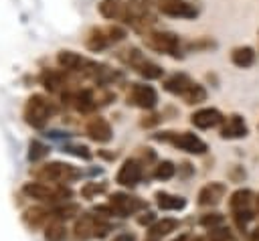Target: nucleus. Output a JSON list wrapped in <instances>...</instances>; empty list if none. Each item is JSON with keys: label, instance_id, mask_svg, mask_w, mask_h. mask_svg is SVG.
<instances>
[{"label": "nucleus", "instance_id": "1", "mask_svg": "<svg viewBox=\"0 0 259 241\" xmlns=\"http://www.w3.org/2000/svg\"><path fill=\"white\" fill-rule=\"evenodd\" d=\"M22 192L28 198H36L42 203H57V200H67L73 196L71 188H65V184H51V182H26L22 186Z\"/></svg>", "mask_w": 259, "mask_h": 241}, {"label": "nucleus", "instance_id": "2", "mask_svg": "<svg viewBox=\"0 0 259 241\" xmlns=\"http://www.w3.org/2000/svg\"><path fill=\"white\" fill-rule=\"evenodd\" d=\"M55 113V105L53 101H49L45 95H30L26 105H24V122L36 130L45 128L47 122L51 119V115Z\"/></svg>", "mask_w": 259, "mask_h": 241}, {"label": "nucleus", "instance_id": "3", "mask_svg": "<svg viewBox=\"0 0 259 241\" xmlns=\"http://www.w3.org/2000/svg\"><path fill=\"white\" fill-rule=\"evenodd\" d=\"M34 176L40 180V182H51V184H65V182H71V180H77L81 178V170L73 164H67V162H49L45 166H40Z\"/></svg>", "mask_w": 259, "mask_h": 241}, {"label": "nucleus", "instance_id": "4", "mask_svg": "<svg viewBox=\"0 0 259 241\" xmlns=\"http://www.w3.org/2000/svg\"><path fill=\"white\" fill-rule=\"evenodd\" d=\"M154 140H160V142H168L172 144L174 148L178 150H184L188 154H204L208 150L206 142H202L196 134L192 132H162V134H156Z\"/></svg>", "mask_w": 259, "mask_h": 241}, {"label": "nucleus", "instance_id": "5", "mask_svg": "<svg viewBox=\"0 0 259 241\" xmlns=\"http://www.w3.org/2000/svg\"><path fill=\"white\" fill-rule=\"evenodd\" d=\"M73 235L75 239H81V241H87V239H95V237H105L109 231H111V225L103 219H99L97 215H81L77 221H75V227H73Z\"/></svg>", "mask_w": 259, "mask_h": 241}, {"label": "nucleus", "instance_id": "6", "mask_svg": "<svg viewBox=\"0 0 259 241\" xmlns=\"http://www.w3.org/2000/svg\"><path fill=\"white\" fill-rule=\"evenodd\" d=\"M119 59L123 61V63H127L132 69H136V73L138 75H142L144 79H160L162 77V67L160 65H156V63H152V61H148L138 49H125V51H121V55H119Z\"/></svg>", "mask_w": 259, "mask_h": 241}, {"label": "nucleus", "instance_id": "7", "mask_svg": "<svg viewBox=\"0 0 259 241\" xmlns=\"http://www.w3.org/2000/svg\"><path fill=\"white\" fill-rule=\"evenodd\" d=\"M125 38V30L119 26H101V28H93L87 36V47L91 51H103L119 41Z\"/></svg>", "mask_w": 259, "mask_h": 241}, {"label": "nucleus", "instance_id": "8", "mask_svg": "<svg viewBox=\"0 0 259 241\" xmlns=\"http://www.w3.org/2000/svg\"><path fill=\"white\" fill-rule=\"evenodd\" d=\"M144 43H146V47H150L152 51L168 53V55L178 57L180 38H178L174 32H166V30H158V32H144Z\"/></svg>", "mask_w": 259, "mask_h": 241}, {"label": "nucleus", "instance_id": "9", "mask_svg": "<svg viewBox=\"0 0 259 241\" xmlns=\"http://www.w3.org/2000/svg\"><path fill=\"white\" fill-rule=\"evenodd\" d=\"M109 207L113 211V215L117 217H130V215H136L138 211L146 209V200H142L140 196H134L130 192H113L109 196Z\"/></svg>", "mask_w": 259, "mask_h": 241}, {"label": "nucleus", "instance_id": "10", "mask_svg": "<svg viewBox=\"0 0 259 241\" xmlns=\"http://www.w3.org/2000/svg\"><path fill=\"white\" fill-rule=\"evenodd\" d=\"M127 101L136 107H142V109H154L156 103H158V93L152 85L134 83L130 93H127Z\"/></svg>", "mask_w": 259, "mask_h": 241}, {"label": "nucleus", "instance_id": "11", "mask_svg": "<svg viewBox=\"0 0 259 241\" xmlns=\"http://www.w3.org/2000/svg\"><path fill=\"white\" fill-rule=\"evenodd\" d=\"M142 176H144V168H142V162H138L136 158H130L121 164V168L117 170V176H115V182L121 184V186H127V188H134L142 182Z\"/></svg>", "mask_w": 259, "mask_h": 241}, {"label": "nucleus", "instance_id": "12", "mask_svg": "<svg viewBox=\"0 0 259 241\" xmlns=\"http://www.w3.org/2000/svg\"><path fill=\"white\" fill-rule=\"evenodd\" d=\"M85 132L87 136L93 140V142H99V144H107L111 138H113V130L109 126V122L105 117H91L85 126Z\"/></svg>", "mask_w": 259, "mask_h": 241}, {"label": "nucleus", "instance_id": "13", "mask_svg": "<svg viewBox=\"0 0 259 241\" xmlns=\"http://www.w3.org/2000/svg\"><path fill=\"white\" fill-rule=\"evenodd\" d=\"M160 12L166 16H178V18H194L198 14L196 6L184 0H164L160 2Z\"/></svg>", "mask_w": 259, "mask_h": 241}, {"label": "nucleus", "instance_id": "14", "mask_svg": "<svg viewBox=\"0 0 259 241\" xmlns=\"http://www.w3.org/2000/svg\"><path fill=\"white\" fill-rule=\"evenodd\" d=\"M99 14L107 20H127L130 16V4L123 0H101L99 2Z\"/></svg>", "mask_w": 259, "mask_h": 241}, {"label": "nucleus", "instance_id": "15", "mask_svg": "<svg viewBox=\"0 0 259 241\" xmlns=\"http://www.w3.org/2000/svg\"><path fill=\"white\" fill-rule=\"evenodd\" d=\"M227 192L223 182H208L198 190V205L200 207H217Z\"/></svg>", "mask_w": 259, "mask_h": 241}, {"label": "nucleus", "instance_id": "16", "mask_svg": "<svg viewBox=\"0 0 259 241\" xmlns=\"http://www.w3.org/2000/svg\"><path fill=\"white\" fill-rule=\"evenodd\" d=\"M249 134V128L245 124V119L239 113H233L225 119L223 128H221V138L225 140H237V138H245Z\"/></svg>", "mask_w": 259, "mask_h": 241}, {"label": "nucleus", "instance_id": "17", "mask_svg": "<svg viewBox=\"0 0 259 241\" xmlns=\"http://www.w3.org/2000/svg\"><path fill=\"white\" fill-rule=\"evenodd\" d=\"M223 119H225L223 113H221L219 109H214V107H204V109H198V111H194V113L190 115L192 126H196V128H200V130L214 128V126H219Z\"/></svg>", "mask_w": 259, "mask_h": 241}, {"label": "nucleus", "instance_id": "18", "mask_svg": "<svg viewBox=\"0 0 259 241\" xmlns=\"http://www.w3.org/2000/svg\"><path fill=\"white\" fill-rule=\"evenodd\" d=\"M192 85H194V81H192L186 73H174L172 77H168V79L164 81V89L170 91V93H174V95H180V97H182Z\"/></svg>", "mask_w": 259, "mask_h": 241}, {"label": "nucleus", "instance_id": "19", "mask_svg": "<svg viewBox=\"0 0 259 241\" xmlns=\"http://www.w3.org/2000/svg\"><path fill=\"white\" fill-rule=\"evenodd\" d=\"M156 205L162 211H180V209L186 207V198L184 196H178V194H170V192L158 190L156 192Z\"/></svg>", "mask_w": 259, "mask_h": 241}, {"label": "nucleus", "instance_id": "20", "mask_svg": "<svg viewBox=\"0 0 259 241\" xmlns=\"http://www.w3.org/2000/svg\"><path fill=\"white\" fill-rule=\"evenodd\" d=\"M57 63L61 69L65 71H83V65H85V59L79 55V53H73V51H61L57 55Z\"/></svg>", "mask_w": 259, "mask_h": 241}, {"label": "nucleus", "instance_id": "21", "mask_svg": "<svg viewBox=\"0 0 259 241\" xmlns=\"http://www.w3.org/2000/svg\"><path fill=\"white\" fill-rule=\"evenodd\" d=\"M251 200H253V192L249 188H239L231 194L229 198V209L233 213H241V211H251Z\"/></svg>", "mask_w": 259, "mask_h": 241}, {"label": "nucleus", "instance_id": "22", "mask_svg": "<svg viewBox=\"0 0 259 241\" xmlns=\"http://www.w3.org/2000/svg\"><path fill=\"white\" fill-rule=\"evenodd\" d=\"M231 61L237 65V67H251L255 63V51L251 47H237L233 49L231 53Z\"/></svg>", "mask_w": 259, "mask_h": 241}, {"label": "nucleus", "instance_id": "23", "mask_svg": "<svg viewBox=\"0 0 259 241\" xmlns=\"http://www.w3.org/2000/svg\"><path fill=\"white\" fill-rule=\"evenodd\" d=\"M178 219H170V217H166V219H162V221H156L152 227H150V237L152 239H158V237H164V235H168V233H172V231H176L178 229Z\"/></svg>", "mask_w": 259, "mask_h": 241}, {"label": "nucleus", "instance_id": "24", "mask_svg": "<svg viewBox=\"0 0 259 241\" xmlns=\"http://www.w3.org/2000/svg\"><path fill=\"white\" fill-rule=\"evenodd\" d=\"M40 79H42L45 89H49V91H61L65 87V83H67L63 71H45Z\"/></svg>", "mask_w": 259, "mask_h": 241}, {"label": "nucleus", "instance_id": "25", "mask_svg": "<svg viewBox=\"0 0 259 241\" xmlns=\"http://www.w3.org/2000/svg\"><path fill=\"white\" fill-rule=\"evenodd\" d=\"M45 239L47 241H65L67 239V227L61 221L49 223L45 227Z\"/></svg>", "mask_w": 259, "mask_h": 241}, {"label": "nucleus", "instance_id": "26", "mask_svg": "<svg viewBox=\"0 0 259 241\" xmlns=\"http://www.w3.org/2000/svg\"><path fill=\"white\" fill-rule=\"evenodd\" d=\"M49 152H51L49 146L42 144L40 140H30V142H28V160H30V162H38V160L47 158Z\"/></svg>", "mask_w": 259, "mask_h": 241}, {"label": "nucleus", "instance_id": "27", "mask_svg": "<svg viewBox=\"0 0 259 241\" xmlns=\"http://www.w3.org/2000/svg\"><path fill=\"white\" fill-rule=\"evenodd\" d=\"M182 99L188 103V105H194V103H202L204 99H206V89L202 87V85H198V83H194L184 95H182Z\"/></svg>", "mask_w": 259, "mask_h": 241}, {"label": "nucleus", "instance_id": "28", "mask_svg": "<svg viewBox=\"0 0 259 241\" xmlns=\"http://www.w3.org/2000/svg\"><path fill=\"white\" fill-rule=\"evenodd\" d=\"M176 174V166L170 162V160H162L158 166H156V170H154V178H158V180H168V178H172Z\"/></svg>", "mask_w": 259, "mask_h": 241}, {"label": "nucleus", "instance_id": "29", "mask_svg": "<svg viewBox=\"0 0 259 241\" xmlns=\"http://www.w3.org/2000/svg\"><path fill=\"white\" fill-rule=\"evenodd\" d=\"M63 152L73 154V156L83 158V160H91V152H89V148L83 146V144H65V146H63Z\"/></svg>", "mask_w": 259, "mask_h": 241}, {"label": "nucleus", "instance_id": "30", "mask_svg": "<svg viewBox=\"0 0 259 241\" xmlns=\"http://www.w3.org/2000/svg\"><path fill=\"white\" fill-rule=\"evenodd\" d=\"M107 190V184L105 182H87L83 188H81V196L83 198H93L95 194H101Z\"/></svg>", "mask_w": 259, "mask_h": 241}, {"label": "nucleus", "instance_id": "31", "mask_svg": "<svg viewBox=\"0 0 259 241\" xmlns=\"http://www.w3.org/2000/svg\"><path fill=\"white\" fill-rule=\"evenodd\" d=\"M200 225L210 231V229L223 227V225H225V217L219 215V213H208V215H202V217H200Z\"/></svg>", "mask_w": 259, "mask_h": 241}, {"label": "nucleus", "instance_id": "32", "mask_svg": "<svg viewBox=\"0 0 259 241\" xmlns=\"http://www.w3.org/2000/svg\"><path fill=\"white\" fill-rule=\"evenodd\" d=\"M208 241H235L227 227H217L208 231Z\"/></svg>", "mask_w": 259, "mask_h": 241}, {"label": "nucleus", "instance_id": "33", "mask_svg": "<svg viewBox=\"0 0 259 241\" xmlns=\"http://www.w3.org/2000/svg\"><path fill=\"white\" fill-rule=\"evenodd\" d=\"M109 241H136V235H134V233H130V231H123V233L113 235Z\"/></svg>", "mask_w": 259, "mask_h": 241}, {"label": "nucleus", "instance_id": "34", "mask_svg": "<svg viewBox=\"0 0 259 241\" xmlns=\"http://www.w3.org/2000/svg\"><path fill=\"white\" fill-rule=\"evenodd\" d=\"M174 241H206V239H202V237H198V235H188V233H184V235L176 237Z\"/></svg>", "mask_w": 259, "mask_h": 241}, {"label": "nucleus", "instance_id": "35", "mask_svg": "<svg viewBox=\"0 0 259 241\" xmlns=\"http://www.w3.org/2000/svg\"><path fill=\"white\" fill-rule=\"evenodd\" d=\"M154 219H156V217H154V213H150V211H148V213H144V217H140V219H138V223H140V225H150Z\"/></svg>", "mask_w": 259, "mask_h": 241}, {"label": "nucleus", "instance_id": "36", "mask_svg": "<svg viewBox=\"0 0 259 241\" xmlns=\"http://www.w3.org/2000/svg\"><path fill=\"white\" fill-rule=\"evenodd\" d=\"M255 205H257V213H259V194H257V198H255Z\"/></svg>", "mask_w": 259, "mask_h": 241}, {"label": "nucleus", "instance_id": "37", "mask_svg": "<svg viewBox=\"0 0 259 241\" xmlns=\"http://www.w3.org/2000/svg\"><path fill=\"white\" fill-rule=\"evenodd\" d=\"M150 241H152V239H150Z\"/></svg>", "mask_w": 259, "mask_h": 241}]
</instances>
